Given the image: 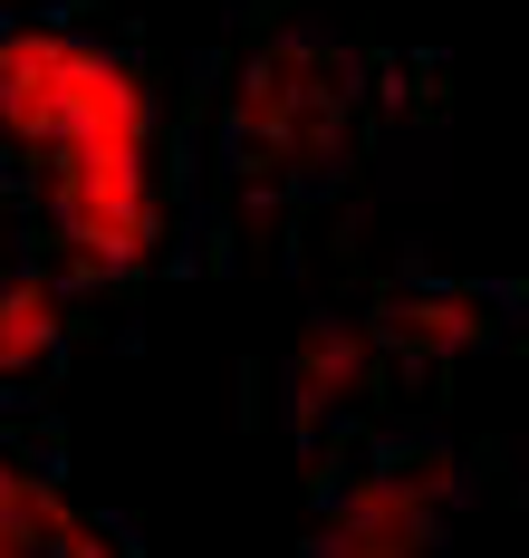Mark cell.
Here are the masks:
<instances>
[{
    "mask_svg": "<svg viewBox=\"0 0 529 558\" xmlns=\"http://www.w3.org/2000/svg\"><path fill=\"white\" fill-rule=\"evenodd\" d=\"M0 558H135L125 520L77 510L49 404L0 414Z\"/></svg>",
    "mask_w": 529,
    "mask_h": 558,
    "instance_id": "obj_4",
    "label": "cell"
},
{
    "mask_svg": "<svg viewBox=\"0 0 529 558\" xmlns=\"http://www.w3.org/2000/svg\"><path fill=\"white\" fill-rule=\"evenodd\" d=\"M67 347H77V308H67L39 231L20 222V203L0 183V414L49 404V386L67 376Z\"/></svg>",
    "mask_w": 529,
    "mask_h": 558,
    "instance_id": "obj_5",
    "label": "cell"
},
{
    "mask_svg": "<svg viewBox=\"0 0 529 558\" xmlns=\"http://www.w3.org/2000/svg\"><path fill=\"white\" fill-rule=\"evenodd\" d=\"M0 183L39 231L77 337L125 328L174 270L183 145L135 0H0Z\"/></svg>",
    "mask_w": 529,
    "mask_h": 558,
    "instance_id": "obj_2",
    "label": "cell"
},
{
    "mask_svg": "<svg viewBox=\"0 0 529 558\" xmlns=\"http://www.w3.org/2000/svg\"><path fill=\"white\" fill-rule=\"evenodd\" d=\"M471 462L443 414L433 424H366L308 462V549L298 558H453V530L471 510Z\"/></svg>",
    "mask_w": 529,
    "mask_h": 558,
    "instance_id": "obj_3",
    "label": "cell"
},
{
    "mask_svg": "<svg viewBox=\"0 0 529 558\" xmlns=\"http://www.w3.org/2000/svg\"><path fill=\"white\" fill-rule=\"evenodd\" d=\"M443 116V68L376 49L318 0H232L174 107L183 231L174 260L202 279L298 270L366 203L376 165Z\"/></svg>",
    "mask_w": 529,
    "mask_h": 558,
    "instance_id": "obj_1",
    "label": "cell"
}]
</instances>
